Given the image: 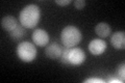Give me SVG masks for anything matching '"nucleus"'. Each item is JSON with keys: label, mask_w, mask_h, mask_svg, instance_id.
Listing matches in <instances>:
<instances>
[{"label": "nucleus", "mask_w": 125, "mask_h": 83, "mask_svg": "<svg viewBox=\"0 0 125 83\" xmlns=\"http://www.w3.org/2000/svg\"><path fill=\"white\" fill-rule=\"evenodd\" d=\"M41 19L40 7L36 4H28L20 11L19 21L25 28H33L38 25Z\"/></svg>", "instance_id": "f257e3e1"}, {"label": "nucleus", "mask_w": 125, "mask_h": 83, "mask_svg": "<svg viewBox=\"0 0 125 83\" xmlns=\"http://www.w3.org/2000/svg\"><path fill=\"white\" fill-rule=\"evenodd\" d=\"M83 35H81V31L77 28V27L73 25L66 26L64 29L62 30L61 33V39L62 42L64 47L67 48H73L76 47L80 43Z\"/></svg>", "instance_id": "f03ea898"}, {"label": "nucleus", "mask_w": 125, "mask_h": 83, "mask_svg": "<svg viewBox=\"0 0 125 83\" xmlns=\"http://www.w3.org/2000/svg\"><path fill=\"white\" fill-rule=\"evenodd\" d=\"M17 55L24 62H31L37 57V48L32 43L21 42L17 46Z\"/></svg>", "instance_id": "7ed1b4c3"}, {"label": "nucleus", "mask_w": 125, "mask_h": 83, "mask_svg": "<svg viewBox=\"0 0 125 83\" xmlns=\"http://www.w3.org/2000/svg\"><path fill=\"white\" fill-rule=\"evenodd\" d=\"M85 60V53L83 49L73 47L68 51V65L69 66H77L83 65Z\"/></svg>", "instance_id": "20e7f679"}, {"label": "nucleus", "mask_w": 125, "mask_h": 83, "mask_svg": "<svg viewBox=\"0 0 125 83\" xmlns=\"http://www.w3.org/2000/svg\"><path fill=\"white\" fill-rule=\"evenodd\" d=\"M32 42L34 43V45H37L39 47H45L49 43V34L46 30L38 28L33 31L32 33Z\"/></svg>", "instance_id": "39448f33"}, {"label": "nucleus", "mask_w": 125, "mask_h": 83, "mask_svg": "<svg viewBox=\"0 0 125 83\" xmlns=\"http://www.w3.org/2000/svg\"><path fill=\"white\" fill-rule=\"evenodd\" d=\"M106 43L101 38H95L92 39L90 42V44L88 46V49L90 51V53L93 55H101L105 52L106 50Z\"/></svg>", "instance_id": "423d86ee"}, {"label": "nucleus", "mask_w": 125, "mask_h": 83, "mask_svg": "<svg viewBox=\"0 0 125 83\" xmlns=\"http://www.w3.org/2000/svg\"><path fill=\"white\" fill-rule=\"evenodd\" d=\"M112 46L116 50H123L125 48V33L124 31H116L111 37Z\"/></svg>", "instance_id": "0eeeda50"}, {"label": "nucleus", "mask_w": 125, "mask_h": 83, "mask_svg": "<svg viewBox=\"0 0 125 83\" xmlns=\"http://www.w3.org/2000/svg\"><path fill=\"white\" fill-rule=\"evenodd\" d=\"M62 48L57 44V43H52L49 44L45 49V55L49 59H57L61 57Z\"/></svg>", "instance_id": "6e6552de"}, {"label": "nucleus", "mask_w": 125, "mask_h": 83, "mask_svg": "<svg viewBox=\"0 0 125 83\" xmlns=\"http://www.w3.org/2000/svg\"><path fill=\"white\" fill-rule=\"evenodd\" d=\"M18 25L19 24H18L17 19L13 17V16L7 15L1 19V27L4 30H6L7 32H10L11 30H14Z\"/></svg>", "instance_id": "1a4fd4ad"}, {"label": "nucleus", "mask_w": 125, "mask_h": 83, "mask_svg": "<svg viewBox=\"0 0 125 83\" xmlns=\"http://www.w3.org/2000/svg\"><path fill=\"white\" fill-rule=\"evenodd\" d=\"M95 32L101 38H104V37H107L108 35L112 33V28H111V26H109L107 23L100 22L95 27Z\"/></svg>", "instance_id": "9d476101"}, {"label": "nucleus", "mask_w": 125, "mask_h": 83, "mask_svg": "<svg viewBox=\"0 0 125 83\" xmlns=\"http://www.w3.org/2000/svg\"><path fill=\"white\" fill-rule=\"evenodd\" d=\"M10 33V38L15 42H19L24 37V35L26 33V30H25V27H23L21 24H19L14 30H11Z\"/></svg>", "instance_id": "9b49d317"}, {"label": "nucleus", "mask_w": 125, "mask_h": 83, "mask_svg": "<svg viewBox=\"0 0 125 83\" xmlns=\"http://www.w3.org/2000/svg\"><path fill=\"white\" fill-rule=\"evenodd\" d=\"M68 51H69V48H67V47H62V55L60 57L61 62L66 66H69V65H68Z\"/></svg>", "instance_id": "f8f14e48"}, {"label": "nucleus", "mask_w": 125, "mask_h": 83, "mask_svg": "<svg viewBox=\"0 0 125 83\" xmlns=\"http://www.w3.org/2000/svg\"><path fill=\"white\" fill-rule=\"evenodd\" d=\"M117 76L119 77V79L122 82H124L125 80V65L122 64L118 66V70H117Z\"/></svg>", "instance_id": "ddd939ff"}, {"label": "nucleus", "mask_w": 125, "mask_h": 83, "mask_svg": "<svg viewBox=\"0 0 125 83\" xmlns=\"http://www.w3.org/2000/svg\"><path fill=\"white\" fill-rule=\"evenodd\" d=\"M74 6H75L76 9H83L85 6V1L84 0H75L74 1Z\"/></svg>", "instance_id": "4468645a"}, {"label": "nucleus", "mask_w": 125, "mask_h": 83, "mask_svg": "<svg viewBox=\"0 0 125 83\" xmlns=\"http://www.w3.org/2000/svg\"><path fill=\"white\" fill-rule=\"evenodd\" d=\"M105 81L102 80V79H99V78H89V79H84L83 83H104Z\"/></svg>", "instance_id": "2eb2a0df"}, {"label": "nucleus", "mask_w": 125, "mask_h": 83, "mask_svg": "<svg viewBox=\"0 0 125 83\" xmlns=\"http://www.w3.org/2000/svg\"><path fill=\"white\" fill-rule=\"evenodd\" d=\"M55 3H56V4H58V5H61V6H66V5L70 4L71 1H70V0H62H62H56Z\"/></svg>", "instance_id": "dca6fc26"}, {"label": "nucleus", "mask_w": 125, "mask_h": 83, "mask_svg": "<svg viewBox=\"0 0 125 83\" xmlns=\"http://www.w3.org/2000/svg\"><path fill=\"white\" fill-rule=\"evenodd\" d=\"M108 82L109 83H123L122 81L120 80V79H116V78H111L108 80Z\"/></svg>", "instance_id": "f3484780"}]
</instances>
